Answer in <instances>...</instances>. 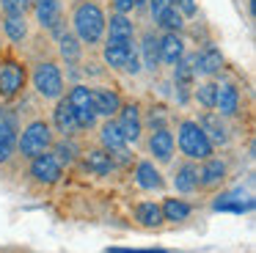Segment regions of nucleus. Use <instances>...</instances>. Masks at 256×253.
I'll return each mask as SVG.
<instances>
[{
	"label": "nucleus",
	"mask_w": 256,
	"mask_h": 253,
	"mask_svg": "<svg viewBox=\"0 0 256 253\" xmlns=\"http://www.w3.org/2000/svg\"><path fill=\"white\" fill-rule=\"evenodd\" d=\"M215 108H218V116H223V118L237 116V110H240V91H237L234 82H218Z\"/></svg>",
	"instance_id": "12"
},
{
	"label": "nucleus",
	"mask_w": 256,
	"mask_h": 253,
	"mask_svg": "<svg viewBox=\"0 0 256 253\" xmlns=\"http://www.w3.org/2000/svg\"><path fill=\"white\" fill-rule=\"evenodd\" d=\"M215 94H218V82L206 80V82H201V86L193 91V96H196V102H198L201 108L212 110V108H215Z\"/></svg>",
	"instance_id": "32"
},
{
	"label": "nucleus",
	"mask_w": 256,
	"mask_h": 253,
	"mask_svg": "<svg viewBox=\"0 0 256 253\" xmlns=\"http://www.w3.org/2000/svg\"><path fill=\"white\" fill-rule=\"evenodd\" d=\"M149 152L154 154L157 162H171V157H174V135H171L168 126H160V130L152 132Z\"/></svg>",
	"instance_id": "16"
},
{
	"label": "nucleus",
	"mask_w": 256,
	"mask_h": 253,
	"mask_svg": "<svg viewBox=\"0 0 256 253\" xmlns=\"http://www.w3.org/2000/svg\"><path fill=\"white\" fill-rule=\"evenodd\" d=\"M0 55H3V44H0Z\"/></svg>",
	"instance_id": "42"
},
{
	"label": "nucleus",
	"mask_w": 256,
	"mask_h": 253,
	"mask_svg": "<svg viewBox=\"0 0 256 253\" xmlns=\"http://www.w3.org/2000/svg\"><path fill=\"white\" fill-rule=\"evenodd\" d=\"M240 192H228V196H220L215 201V209H234V212H242V209H250L254 204H240L237 201Z\"/></svg>",
	"instance_id": "35"
},
{
	"label": "nucleus",
	"mask_w": 256,
	"mask_h": 253,
	"mask_svg": "<svg viewBox=\"0 0 256 253\" xmlns=\"http://www.w3.org/2000/svg\"><path fill=\"white\" fill-rule=\"evenodd\" d=\"M105 20L102 8L91 0H80L72 11V28L74 36L80 38V44H88V47H96L105 36Z\"/></svg>",
	"instance_id": "1"
},
{
	"label": "nucleus",
	"mask_w": 256,
	"mask_h": 253,
	"mask_svg": "<svg viewBox=\"0 0 256 253\" xmlns=\"http://www.w3.org/2000/svg\"><path fill=\"white\" fill-rule=\"evenodd\" d=\"M174 187H176L179 192H196L198 190V168L193 165V160H188V162H182L176 168V174H174Z\"/></svg>",
	"instance_id": "22"
},
{
	"label": "nucleus",
	"mask_w": 256,
	"mask_h": 253,
	"mask_svg": "<svg viewBox=\"0 0 256 253\" xmlns=\"http://www.w3.org/2000/svg\"><path fill=\"white\" fill-rule=\"evenodd\" d=\"M176 143H179V152L188 160H206L212 157V148H215L210 143V138L204 135V130L198 126V121H190V118H184L179 124Z\"/></svg>",
	"instance_id": "2"
},
{
	"label": "nucleus",
	"mask_w": 256,
	"mask_h": 253,
	"mask_svg": "<svg viewBox=\"0 0 256 253\" xmlns=\"http://www.w3.org/2000/svg\"><path fill=\"white\" fill-rule=\"evenodd\" d=\"M132 44H122V42H110L108 38L105 42V50H102V58H105V64L110 66V69H124V64H127V55L132 52Z\"/></svg>",
	"instance_id": "23"
},
{
	"label": "nucleus",
	"mask_w": 256,
	"mask_h": 253,
	"mask_svg": "<svg viewBox=\"0 0 256 253\" xmlns=\"http://www.w3.org/2000/svg\"><path fill=\"white\" fill-rule=\"evenodd\" d=\"M52 126H56L64 138H69V135H74V132H78V121H74V113H72L69 99H64V96L58 99L56 110H52Z\"/></svg>",
	"instance_id": "19"
},
{
	"label": "nucleus",
	"mask_w": 256,
	"mask_h": 253,
	"mask_svg": "<svg viewBox=\"0 0 256 253\" xmlns=\"http://www.w3.org/2000/svg\"><path fill=\"white\" fill-rule=\"evenodd\" d=\"M162 220H174V223H179V220H188L190 218V204H184V201H179V198H166L162 201Z\"/></svg>",
	"instance_id": "29"
},
{
	"label": "nucleus",
	"mask_w": 256,
	"mask_h": 253,
	"mask_svg": "<svg viewBox=\"0 0 256 253\" xmlns=\"http://www.w3.org/2000/svg\"><path fill=\"white\" fill-rule=\"evenodd\" d=\"M174 82L176 88H190L196 82V55H182L174 64Z\"/></svg>",
	"instance_id": "26"
},
{
	"label": "nucleus",
	"mask_w": 256,
	"mask_h": 253,
	"mask_svg": "<svg viewBox=\"0 0 256 253\" xmlns=\"http://www.w3.org/2000/svg\"><path fill=\"white\" fill-rule=\"evenodd\" d=\"M226 162L220 157H206L204 165L198 168V187L210 190V187H218L223 179H226Z\"/></svg>",
	"instance_id": "15"
},
{
	"label": "nucleus",
	"mask_w": 256,
	"mask_h": 253,
	"mask_svg": "<svg viewBox=\"0 0 256 253\" xmlns=\"http://www.w3.org/2000/svg\"><path fill=\"white\" fill-rule=\"evenodd\" d=\"M135 220H138L140 226H160L162 223V209H160V204H154V201H144V204H138L135 206Z\"/></svg>",
	"instance_id": "28"
},
{
	"label": "nucleus",
	"mask_w": 256,
	"mask_h": 253,
	"mask_svg": "<svg viewBox=\"0 0 256 253\" xmlns=\"http://www.w3.org/2000/svg\"><path fill=\"white\" fill-rule=\"evenodd\" d=\"M17 148H20V154L28 157V160H34V157H39V154L50 152V148H52V130H50V124L42 121V118L30 121V124L17 135Z\"/></svg>",
	"instance_id": "3"
},
{
	"label": "nucleus",
	"mask_w": 256,
	"mask_h": 253,
	"mask_svg": "<svg viewBox=\"0 0 256 253\" xmlns=\"http://www.w3.org/2000/svg\"><path fill=\"white\" fill-rule=\"evenodd\" d=\"M135 8V0H113V11L116 14H130Z\"/></svg>",
	"instance_id": "39"
},
{
	"label": "nucleus",
	"mask_w": 256,
	"mask_h": 253,
	"mask_svg": "<svg viewBox=\"0 0 256 253\" xmlns=\"http://www.w3.org/2000/svg\"><path fill=\"white\" fill-rule=\"evenodd\" d=\"M174 6H176V11L188 20V16H196V11H198V3L196 0H174Z\"/></svg>",
	"instance_id": "36"
},
{
	"label": "nucleus",
	"mask_w": 256,
	"mask_h": 253,
	"mask_svg": "<svg viewBox=\"0 0 256 253\" xmlns=\"http://www.w3.org/2000/svg\"><path fill=\"white\" fill-rule=\"evenodd\" d=\"M52 154H56V160L58 162H74V160H78V146H74V143H69V140H64V143H56V146H52Z\"/></svg>",
	"instance_id": "33"
},
{
	"label": "nucleus",
	"mask_w": 256,
	"mask_h": 253,
	"mask_svg": "<svg viewBox=\"0 0 256 253\" xmlns=\"http://www.w3.org/2000/svg\"><path fill=\"white\" fill-rule=\"evenodd\" d=\"M118 130H122L124 140L127 143H138L140 140V132H144V116H140L138 104H122L118 108Z\"/></svg>",
	"instance_id": "9"
},
{
	"label": "nucleus",
	"mask_w": 256,
	"mask_h": 253,
	"mask_svg": "<svg viewBox=\"0 0 256 253\" xmlns=\"http://www.w3.org/2000/svg\"><path fill=\"white\" fill-rule=\"evenodd\" d=\"M171 3H174V0H149V3H146V6H149L152 16H154V20H157V16H160V14H162V11H166L168 6H171Z\"/></svg>",
	"instance_id": "38"
},
{
	"label": "nucleus",
	"mask_w": 256,
	"mask_h": 253,
	"mask_svg": "<svg viewBox=\"0 0 256 253\" xmlns=\"http://www.w3.org/2000/svg\"><path fill=\"white\" fill-rule=\"evenodd\" d=\"M105 33L110 42L135 44V25L127 14H110V20H105Z\"/></svg>",
	"instance_id": "11"
},
{
	"label": "nucleus",
	"mask_w": 256,
	"mask_h": 253,
	"mask_svg": "<svg viewBox=\"0 0 256 253\" xmlns=\"http://www.w3.org/2000/svg\"><path fill=\"white\" fill-rule=\"evenodd\" d=\"M140 58H144V66L149 72L160 69V38L152 30H146L144 36H140Z\"/></svg>",
	"instance_id": "21"
},
{
	"label": "nucleus",
	"mask_w": 256,
	"mask_h": 253,
	"mask_svg": "<svg viewBox=\"0 0 256 253\" xmlns=\"http://www.w3.org/2000/svg\"><path fill=\"white\" fill-rule=\"evenodd\" d=\"M146 3H149V0H135V8H138V6H140V8H144Z\"/></svg>",
	"instance_id": "41"
},
{
	"label": "nucleus",
	"mask_w": 256,
	"mask_h": 253,
	"mask_svg": "<svg viewBox=\"0 0 256 253\" xmlns=\"http://www.w3.org/2000/svg\"><path fill=\"white\" fill-rule=\"evenodd\" d=\"M113 253H160V250H113Z\"/></svg>",
	"instance_id": "40"
},
{
	"label": "nucleus",
	"mask_w": 256,
	"mask_h": 253,
	"mask_svg": "<svg viewBox=\"0 0 256 253\" xmlns=\"http://www.w3.org/2000/svg\"><path fill=\"white\" fill-rule=\"evenodd\" d=\"M25 77L28 74H25V66L20 60H3L0 64V99H6V102L17 99L25 88Z\"/></svg>",
	"instance_id": "5"
},
{
	"label": "nucleus",
	"mask_w": 256,
	"mask_h": 253,
	"mask_svg": "<svg viewBox=\"0 0 256 253\" xmlns=\"http://www.w3.org/2000/svg\"><path fill=\"white\" fill-rule=\"evenodd\" d=\"M61 174H64V165L56 160L52 152H44V154L30 160V176H34L39 184H56V182L61 179Z\"/></svg>",
	"instance_id": "8"
},
{
	"label": "nucleus",
	"mask_w": 256,
	"mask_h": 253,
	"mask_svg": "<svg viewBox=\"0 0 256 253\" xmlns=\"http://www.w3.org/2000/svg\"><path fill=\"white\" fill-rule=\"evenodd\" d=\"M30 8L36 11V22L47 30L61 22V0H30Z\"/></svg>",
	"instance_id": "17"
},
{
	"label": "nucleus",
	"mask_w": 256,
	"mask_h": 253,
	"mask_svg": "<svg viewBox=\"0 0 256 253\" xmlns=\"http://www.w3.org/2000/svg\"><path fill=\"white\" fill-rule=\"evenodd\" d=\"M198 126L204 130V135L210 138V143L212 146H226L228 143V130H226V124H223V116H218V113H204L201 116V121H198Z\"/></svg>",
	"instance_id": "18"
},
{
	"label": "nucleus",
	"mask_w": 256,
	"mask_h": 253,
	"mask_svg": "<svg viewBox=\"0 0 256 253\" xmlns=\"http://www.w3.org/2000/svg\"><path fill=\"white\" fill-rule=\"evenodd\" d=\"M157 25H160V28H166V33H179V30H182V28H184V16L182 14H179V11H176V6H168V8L166 11H162V14L160 16H157Z\"/></svg>",
	"instance_id": "31"
},
{
	"label": "nucleus",
	"mask_w": 256,
	"mask_h": 253,
	"mask_svg": "<svg viewBox=\"0 0 256 253\" xmlns=\"http://www.w3.org/2000/svg\"><path fill=\"white\" fill-rule=\"evenodd\" d=\"M140 69H144V66H140V55L132 50V52L127 55V64H124L122 72H127V74H140Z\"/></svg>",
	"instance_id": "37"
},
{
	"label": "nucleus",
	"mask_w": 256,
	"mask_h": 253,
	"mask_svg": "<svg viewBox=\"0 0 256 253\" xmlns=\"http://www.w3.org/2000/svg\"><path fill=\"white\" fill-rule=\"evenodd\" d=\"M0 8L6 16H25L30 8V0H0Z\"/></svg>",
	"instance_id": "34"
},
{
	"label": "nucleus",
	"mask_w": 256,
	"mask_h": 253,
	"mask_svg": "<svg viewBox=\"0 0 256 253\" xmlns=\"http://www.w3.org/2000/svg\"><path fill=\"white\" fill-rule=\"evenodd\" d=\"M83 168L91 170V174H96V176H105V174L113 170V157L105 152V148H91V152L83 157Z\"/></svg>",
	"instance_id": "25"
},
{
	"label": "nucleus",
	"mask_w": 256,
	"mask_h": 253,
	"mask_svg": "<svg viewBox=\"0 0 256 253\" xmlns=\"http://www.w3.org/2000/svg\"><path fill=\"white\" fill-rule=\"evenodd\" d=\"M100 140H102V148H105V152H118V148L127 146V140H124L122 130H118V124H116L113 118H108L105 124H102Z\"/></svg>",
	"instance_id": "27"
},
{
	"label": "nucleus",
	"mask_w": 256,
	"mask_h": 253,
	"mask_svg": "<svg viewBox=\"0 0 256 253\" xmlns=\"http://www.w3.org/2000/svg\"><path fill=\"white\" fill-rule=\"evenodd\" d=\"M184 55V38L179 33H166L160 36V64L174 66Z\"/></svg>",
	"instance_id": "20"
},
{
	"label": "nucleus",
	"mask_w": 256,
	"mask_h": 253,
	"mask_svg": "<svg viewBox=\"0 0 256 253\" xmlns=\"http://www.w3.org/2000/svg\"><path fill=\"white\" fill-rule=\"evenodd\" d=\"M91 102H94L96 116H105V118H113L122 108V96L113 88H91Z\"/></svg>",
	"instance_id": "14"
},
{
	"label": "nucleus",
	"mask_w": 256,
	"mask_h": 253,
	"mask_svg": "<svg viewBox=\"0 0 256 253\" xmlns=\"http://www.w3.org/2000/svg\"><path fill=\"white\" fill-rule=\"evenodd\" d=\"M135 182H138L144 190H162V187H166V182H162L160 170H157L154 165L149 162V160L138 162V168H135Z\"/></svg>",
	"instance_id": "24"
},
{
	"label": "nucleus",
	"mask_w": 256,
	"mask_h": 253,
	"mask_svg": "<svg viewBox=\"0 0 256 253\" xmlns=\"http://www.w3.org/2000/svg\"><path fill=\"white\" fill-rule=\"evenodd\" d=\"M61 22L52 28V33H56V38H58V52H61V58L66 60V64H78L80 55H83V44H80V38L74 36L72 30H66Z\"/></svg>",
	"instance_id": "10"
},
{
	"label": "nucleus",
	"mask_w": 256,
	"mask_h": 253,
	"mask_svg": "<svg viewBox=\"0 0 256 253\" xmlns=\"http://www.w3.org/2000/svg\"><path fill=\"white\" fill-rule=\"evenodd\" d=\"M3 30H6V36L14 44H22L28 38V20L25 16H6L3 20Z\"/></svg>",
	"instance_id": "30"
},
{
	"label": "nucleus",
	"mask_w": 256,
	"mask_h": 253,
	"mask_svg": "<svg viewBox=\"0 0 256 253\" xmlns=\"http://www.w3.org/2000/svg\"><path fill=\"white\" fill-rule=\"evenodd\" d=\"M66 99H69V104H72L78 130H91V126L96 124V110H94V102H91V88L88 86H74Z\"/></svg>",
	"instance_id": "6"
},
{
	"label": "nucleus",
	"mask_w": 256,
	"mask_h": 253,
	"mask_svg": "<svg viewBox=\"0 0 256 253\" xmlns=\"http://www.w3.org/2000/svg\"><path fill=\"white\" fill-rule=\"evenodd\" d=\"M17 116L8 108H0V165L12 160L14 148H17Z\"/></svg>",
	"instance_id": "7"
},
{
	"label": "nucleus",
	"mask_w": 256,
	"mask_h": 253,
	"mask_svg": "<svg viewBox=\"0 0 256 253\" xmlns=\"http://www.w3.org/2000/svg\"><path fill=\"white\" fill-rule=\"evenodd\" d=\"M34 88L44 99H61L64 96V74L61 66L52 60H42L34 66Z\"/></svg>",
	"instance_id": "4"
},
{
	"label": "nucleus",
	"mask_w": 256,
	"mask_h": 253,
	"mask_svg": "<svg viewBox=\"0 0 256 253\" xmlns=\"http://www.w3.org/2000/svg\"><path fill=\"white\" fill-rule=\"evenodd\" d=\"M220 69H223L220 50L212 47V44H206V47L196 55V74H204L206 80H212L215 74H220Z\"/></svg>",
	"instance_id": "13"
}]
</instances>
